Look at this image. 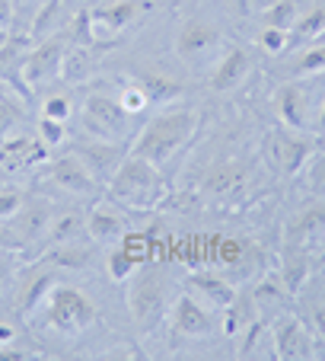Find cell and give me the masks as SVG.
<instances>
[{"label": "cell", "mask_w": 325, "mask_h": 361, "mask_svg": "<svg viewBox=\"0 0 325 361\" xmlns=\"http://www.w3.org/2000/svg\"><path fill=\"white\" fill-rule=\"evenodd\" d=\"M96 320H99L96 300L70 281H58L26 317L29 326H42V333H51L58 339H80L96 326Z\"/></svg>", "instance_id": "cell-1"}, {"label": "cell", "mask_w": 325, "mask_h": 361, "mask_svg": "<svg viewBox=\"0 0 325 361\" xmlns=\"http://www.w3.org/2000/svg\"><path fill=\"white\" fill-rule=\"evenodd\" d=\"M195 131H198V112L195 109L160 112V116H153L147 125H144L141 135H134L131 154L162 166L166 160H172L179 150L195 137Z\"/></svg>", "instance_id": "cell-2"}, {"label": "cell", "mask_w": 325, "mask_h": 361, "mask_svg": "<svg viewBox=\"0 0 325 361\" xmlns=\"http://www.w3.org/2000/svg\"><path fill=\"white\" fill-rule=\"evenodd\" d=\"M106 198H112L122 208L131 212H150L166 198V183L156 164L131 154L122 160V166L115 170V176L106 183Z\"/></svg>", "instance_id": "cell-3"}, {"label": "cell", "mask_w": 325, "mask_h": 361, "mask_svg": "<svg viewBox=\"0 0 325 361\" xmlns=\"http://www.w3.org/2000/svg\"><path fill=\"white\" fill-rule=\"evenodd\" d=\"M35 176H42L39 189H42V195L51 198V202H58V198H61V202H74V204L96 202V198L106 192V185L87 170V164H83L70 147L54 150L51 157H48V164L42 166Z\"/></svg>", "instance_id": "cell-4"}, {"label": "cell", "mask_w": 325, "mask_h": 361, "mask_svg": "<svg viewBox=\"0 0 325 361\" xmlns=\"http://www.w3.org/2000/svg\"><path fill=\"white\" fill-rule=\"evenodd\" d=\"M128 310L141 333H153L170 310V281L160 266H137L128 281Z\"/></svg>", "instance_id": "cell-5"}, {"label": "cell", "mask_w": 325, "mask_h": 361, "mask_svg": "<svg viewBox=\"0 0 325 361\" xmlns=\"http://www.w3.org/2000/svg\"><path fill=\"white\" fill-rule=\"evenodd\" d=\"M68 55H70V32H58L42 42H32L20 68L23 93H42V90L61 83L64 68H68Z\"/></svg>", "instance_id": "cell-6"}, {"label": "cell", "mask_w": 325, "mask_h": 361, "mask_svg": "<svg viewBox=\"0 0 325 361\" xmlns=\"http://www.w3.org/2000/svg\"><path fill=\"white\" fill-rule=\"evenodd\" d=\"M80 125L83 135L102 137V141H118L128 144L134 137V116L125 112V106L118 102V96L108 93H89L80 106Z\"/></svg>", "instance_id": "cell-7"}, {"label": "cell", "mask_w": 325, "mask_h": 361, "mask_svg": "<svg viewBox=\"0 0 325 361\" xmlns=\"http://www.w3.org/2000/svg\"><path fill=\"white\" fill-rule=\"evenodd\" d=\"M265 160H268L271 173L274 176H297L300 170L306 166V160L316 154V144L310 141L306 135H300L297 128H271L262 141Z\"/></svg>", "instance_id": "cell-8"}, {"label": "cell", "mask_w": 325, "mask_h": 361, "mask_svg": "<svg viewBox=\"0 0 325 361\" xmlns=\"http://www.w3.org/2000/svg\"><path fill=\"white\" fill-rule=\"evenodd\" d=\"M150 10H153V0H112V4H99V7L87 10L89 42L99 45L106 39H118L134 23H141Z\"/></svg>", "instance_id": "cell-9"}, {"label": "cell", "mask_w": 325, "mask_h": 361, "mask_svg": "<svg viewBox=\"0 0 325 361\" xmlns=\"http://www.w3.org/2000/svg\"><path fill=\"white\" fill-rule=\"evenodd\" d=\"M271 342H274V358L281 361H303V358H322L319 352H325L316 342V336L310 333V326L303 323V317L281 314L271 323Z\"/></svg>", "instance_id": "cell-10"}, {"label": "cell", "mask_w": 325, "mask_h": 361, "mask_svg": "<svg viewBox=\"0 0 325 361\" xmlns=\"http://www.w3.org/2000/svg\"><path fill=\"white\" fill-rule=\"evenodd\" d=\"M51 150L42 144L39 135H10L7 141H0V173L4 176H26V173H39L48 164Z\"/></svg>", "instance_id": "cell-11"}, {"label": "cell", "mask_w": 325, "mask_h": 361, "mask_svg": "<svg viewBox=\"0 0 325 361\" xmlns=\"http://www.w3.org/2000/svg\"><path fill=\"white\" fill-rule=\"evenodd\" d=\"M170 323L176 329V336L195 342V339H210V336L220 329V320H217V310L204 307L198 298L191 294H182V298L172 300L170 310Z\"/></svg>", "instance_id": "cell-12"}, {"label": "cell", "mask_w": 325, "mask_h": 361, "mask_svg": "<svg viewBox=\"0 0 325 361\" xmlns=\"http://www.w3.org/2000/svg\"><path fill=\"white\" fill-rule=\"evenodd\" d=\"M274 106H278V116L287 128L297 131H316V102L310 99V90L300 77L284 80L274 90Z\"/></svg>", "instance_id": "cell-13"}, {"label": "cell", "mask_w": 325, "mask_h": 361, "mask_svg": "<svg viewBox=\"0 0 325 361\" xmlns=\"http://www.w3.org/2000/svg\"><path fill=\"white\" fill-rule=\"evenodd\" d=\"M68 147L74 150V154L83 160V164H87V170L93 173V176L99 179L102 185H106L108 179L115 176V170L122 166V160L128 157L125 144H118V141H102V137H89V135H83V137H77V141H70Z\"/></svg>", "instance_id": "cell-14"}, {"label": "cell", "mask_w": 325, "mask_h": 361, "mask_svg": "<svg viewBox=\"0 0 325 361\" xmlns=\"http://www.w3.org/2000/svg\"><path fill=\"white\" fill-rule=\"evenodd\" d=\"M224 35L220 29L210 26L208 20H185L176 32V55L189 64H208L210 58L217 55V48H220Z\"/></svg>", "instance_id": "cell-15"}, {"label": "cell", "mask_w": 325, "mask_h": 361, "mask_svg": "<svg viewBox=\"0 0 325 361\" xmlns=\"http://www.w3.org/2000/svg\"><path fill=\"white\" fill-rule=\"evenodd\" d=\"M325 240V198H312L310 204H303L284 231V246L287 250H306L310 252L316 243Z\"/></svg>", "instance_id": "cell-16"}, {"label": "cell", "mask_w": 325, "mask_h": 361, "mask_svg": "<svg viewBox=\"0 0 325 361\" xmlns=\"http://www.w3.org/2000/svg\"><path fill=\"white\" fill-rule=\"evenodd\" d=\"M128 233V221L122 214V204L112 198H96L93 208L87 212V237L96 246H115Z\"/></svg>", "instance_id": "cell-17"}, {"label": "cell", "mask_w": 325, "mask_h": 361, "mask_svg": "<svg viewBox=\"0 0 325 361\" xmlns=\"http://www.w3.org/2000/svg\"><path fill=\"white\" fill-rule=\"evenodd\" d=\"M87 237V212L80 204L68 202L61 208L51 212V221H48V231L45 240H42V250H51V246H61V243H74V240Z\"/></svg>", "instance_id": "cell-18"}, {"label": "cell", "mask_w": 325, "mask_h": 361, "mask_svg": "<svg viewBox=\"0 0 325 361\" xmlns=\"http://www.w3.org/2000/svg\"><path fill=\"white\" fill-rule=\"evenodd\" d=\"M185 291L201 300L204 307L217 310V314L239 294L233 281H227L224 275H214V272H191L189 279H185Z\"/></svg>", "instance_id": "cell-19"}, {"label": "cell", "mask_w": 325, "mask_h": 361, "mask_svg": "<svg viewBox=\"0 0 325 361\" xmlns=\"http://www.w3.org/2000/svg\"><path fill=\"white\" fill-rule=\"evenodd\" d=\"M249 68H252V58L246 48H227L220 55V61L214 64V71H210V87L217 93H230V90H236L246 80Z\"/></svg>", "instance_id": "cell-20"}, {"label": "cell", "mask_w": 325, "mask_h": 361, "mask_svg": "<svg viewBox=\"0 0 325 361\" xmlns=\"http://www.w3.org/2000/svg\"><path fill=\"white\" fill-rule=\"evenodd\" d=\"M258 317H262V310H258L255 298H252V294H236V298L220 310V333H224L227 339H239Z\"/></svg>", "instance_id": "cell-21"}, {"label": "cell", "mask_w": 325, "mask_h": 361, "mask_svg": "<svg viewBox=\"0 0 325 361\" xmlns=\"http://www.w3.org/2000/svg\"><path fill=\"white\" fill-rule=\"evenodd\" d=\"M204 192L214 198H239L246 192V170L236 164H220L208 173Z\"/></svg>", "instance_id": "cell-22"}, {"label": "cell", "mask_w": 325, "mask_h": 361, "mask_svg": "<svg viewBox=\"0 0 325 361\" xmlns=\"http://www.w3.org/2000/svg\"><path fill=\"white\" fill-rule=\"evenodd\" d=\"M39 116L58 118V122H70V118L77 116V106H74V96H70V90H61L58 83H54V87H48V90H42Z\"/></svg>", "instance_id": "cell-23"}, {"label": "cell", "mask_w": 325, "mask_h": 361, "mask_svg": "<svg viewBox=\"0 0 325 361\" xmlns=\"http://www.w3.org/2000/svg\"><path fill=\"white\" fill-rule=\"evenodd\" d=\"M265 348H268L271 355H274V342H271V326H265V320L258 317L255 323H252L249 329H246L243 336H239V358H268L265 355Z\"/></svg>", "instance_id": "cell-24"}, {"label": "cell", "mask_w": 325, "mask_h": 361, "mask_svg": "<svg viewBox=\"0 0 325 361\" xmlns=\"http://www.w3.org/2000/svg\"><path fill=\"white\" fill-rule=\"evenodd\" d=\"M284 269H281V281H284L287 294H297L310 279V252L306 250H287L284 246Z\"/></svg>", "instance_id": "cell-25"}, {"label": "cell", "mask_w": 325, "mask_h": 361, "mask_svg": "<svg viewBox=\"0 0 325 361\" xmlns=\"http://www.w3.org/2000/svg\"><path fill=\"white\" fill-rule=\"evenodd\" d=\"M20 131H26V106L20 102V96L4 93L0 96V141Z\"/></svg>", "instance_id": "cell-26"}, {"label": "cell", "mask_w": 325, "mask_h": 361, "mask_svg": "<svg viewBox=\"0 0 325 361\" xmlns=\"http://www.w3.org/2000/svg\"><path fill=\"white\" fill-rule=\"evenodd\" d=\"M325 74V42H310L293 61V77L306 80V77Z\"/></svg>", "instance_id": "cell-27"}, {"label": "cell", "mask_w": 325, "mask_h": 361, "mask_svg": "<svg viewBox=\"0 0 325 361\" xmlns=\"http://www.w3.org/2000/svg\"><path fill=\"white\" fill-rule=\"evenodd\" d=\"M35 135L42 137L48 150H64L70 144V135H68V122H58V118H45V116H35Z\"/></svg>", "instance_id": "cell-28"}, {"label": "cell", "mask_w": 325, "mask_h": 361, "mask_svg": "<svg viewBox=\"0 0 325 361\" xmlns=\"http://www.w3.org/2000/svg\"><path fill=\"white\" fill-rule=\"evenodd\" d=\"M106 272L112 281H118V285H125V281L131 279V275L137 272V259L131 256L128 250H122V246H108L106 252Z\"/></svg>", "instance_id": "cell-29"}, {"label": "cell", "mask_w": 325, "mask_h": 361, "mask_svg": "<svg viewBox=\"0 0 325 361\" xmlns=\"http://www.w3.org/2000/svg\"><path fill=\"white\" fill-rule=\"evenodd\" d=\"M26 202H29V192L23 189V185H16V183L0 185V224L13 221L16 214L26 208Z\"/></svg>", "instance_id": "cell-30"}, {"label": "cell", "mask_w": 325, "mask_h": 361, "mask_svg": "<svg viewBox=\"0 0 325 361\" xmlns=\"http://www.w3.org/2000/svg\"><path fill=\"white\" fill-rule=\"evenodd\" d=\"M300 173H303V189L312 198H325V150L322 154H312Z\"/></svg>", "instance_id": "cell-31"}, {"label": "cell", "mask_w": 325, "mask_h": 361, "mask_svg": "<svg viewBox=\"0 0 325 361\" xmlns=\"http://www.w3.org/2000/svg\"><path fill=\"white\" fill-rule=\"evenodd\" d=\"M291 32L300 42H316L319 35H325V7H312L310 13H303Z\"/></svg>", "instance_id": "cell-32"}, {"label": "cell", "mask_w": 325, "mask_h": 361, "mask_svg": "<svg viewBox=\"0 0 325 361\" xmlns=\"http://www.w3.org/2000/svg\"><path fill=\"white\" fill-rule=\"evenodd\" d=\"M297 4L293 0H278V4H271L268 10H265V26H274V29H287L291 32L293 26H297Z\"/></svg>", "instance_id": "cell-33"}, {"label": "cell", "mask_w": 325, "mask_h": 361, "mask_svg": "<svg viewBox=\"0 0 325 361\" xmlns=\"http://www.w3.org/2000/svg\"><path fill=\"white\" fill-rule=\"evenodd\" d=\"M23 323H26V320L20 317V310H16V307H13V314L0 310V348L23 342Z\"/></svg>", "instance_id": "cell-34"}, {"label": "cell", "mask_w": 325, "mask_h": 361, "mask_svg": "<svg viewBox=\"0 0 325 361\" xmlns=\"http://www.w3.org/2000/svg\"><path fill=\"white\" fill-rule=\"evenodd\" d=\"M118 102L125 106V112L137 116V112H144L150 106V96H147V90H144V83H125V87L118 90Z\"/></svg>", "instance_id": "cell-35"}, {"label": "cell", "mask_w": 325, "mask_h": 361, "mask_svg": "<svg viewBox=\"0 0 325 361\" xmlns=\"http://www.w3.org/2000/svg\"><path fill=\"white\" fill-rule=\"evenodd\" d=\"M249 294L255 298L258 310H265V304H278L281 298H287V288H284V281H281V275H271V279H265L262 285Z\"/></svg>", "instance_id": "cell-36"}, {"label": "cell", "mask_w": 325, "mask_h": 361, "mask_svg": "<svg viewBox=\"0 0 325 361\" xmlns=\"http://www.w3.org/2000/svg\"><path fill=\"white\" fill-rule=\"evenodd\" d=\"M258 45H262L268 55H284L287 45H291V32H287V29L265 26L262 32H258Z\"/></svg>", "instance_id": "cell-37"}, {"label": "cell", "mask_w": 325, "mask_h": 361, "mask_svg": "<svg viewBox=\"0 0 325 361\" xmlns=\"http://www.w3.org/2000/svg\"><path fill=\"white\" fill-rule=\"evenodd\" d=\"M20 262H16V250H0V298L13 288Z\"/></svg>", "instance_id": "cell-38"}, {"label": "cell", "mask_w": 325, "mask_h": 361, "mask_svg": "<svg viewBox=\"0 0 325 361\" xmlns=\"http://www.w3.org/2000/svg\"><path fill=\"white\" fill-rule=\"evenodd\" d=\"M303 323L310 326V333L316 336V342L325 348V304H310L303 310Z\"/></svg>", "instance_id": "cell-39"}, {"label": "cell", "mask_w": 325, "mask_h": 361, "mask_svg": "<svg viewBox=\"0 0 325 361\" xmlns=\"http://www.w3.org/2000/svg\"><path fill=\"white\" fill-rule=\"evenodd\" d=\"M29 358H42L39 348H26V345H7V348H0V361H29Z\"/></svg>", "instance_id": "cell-40"}, {"label": "cell", "mask_w": 325, "mask_h": 361, "mask_svg": "<svg viewBox=\"0 0 325 361\" xmlns=\"http://www.w3.org/2000/svg\"><path fill=\"white\" fill-rule=\"evenodd\" d=\"M16 23H20L16 4H13V0H0V29H7V32H16Z\"/></svg>", "instance_id": "cell-41"}, {"label": "cell", "mask_w": 325, "mask_h": 361, "mask_svg": "<svg viewBox=\"0 0 325 361\" xmlns=\"http://www.w3.org/2000/svg\"><path fill=\"white\" fill-rule=\"evenodd\" d=\"M220 4L236 16H249V0H220Z\"/></svg>", "instance_id": "cell-42"}, {"label": "cell", "mask_w": 325, "mask_h": 361, "mask_svg": "<svg viewBox=\"0 0 325 361\" xmlns=\"http://www.w3.org/2000/svg\"><path fill=\"white\" fill-rule=\"evenodd\" d=\"M13 4H16V13H23V10H26V13L32 16L35 10H39L42 4H45V0H13Z\"/></svg>", "instance_id": "cell-43"}, {"label": "cell", "mask_w": 325, "mask_h": 361, "mask_svg": "<svg viewBox=\"0 0 325 361\" xmlns=\"http://www.w3.org/2000/svg\"><path fill=\"white\" fill-rule=\"evenodd\" d=\"M325 131V96L319 99V112H316V135H322Z\"/></svg>", "instance_id": "cell-44"}, {"label": "cell", "mask_w": 325, "mask_h": 361, "mask_svg": "<svg viewBox=\"0 0 325 361\" xmlns=\"http://www.w3.org/2000/svg\"><path fill=\"white\" fill-rule=\"evenodd\" d=\"M10 35H13V32H7V29H0V48L7 45V39H10Z\"/></svg>", "instance_id": "cell-45"}, {"label": "cell", "mask_w": 325, "mask_h": 361, "mask_svg": "<svg viewBox=\"0 0 325 361\" xmlns=\"http://www.w3.org/2000/svg\"><path fill=\"white\" fill-rule=\"evenodd\" d=\"M319 141H322V147H325V131H322V135H319Z\"/></svg>", "instance_id": "cell-46"}, {"label": "cell", "mask_w": 325, "mask_h": 361, "mask_svg": "<svg viewBox=\"0 0 325 361\" xmlns=\"http://www.w3.org/2000/svg\"><path fill=\"white\" fill-rule=\"evenodd\" d=\"M4 93H7V90H4V83H0V96H4Z\"/></svg>", "instance_id": "cell-47"}, {"label": "cell", "mask_w": 325, "mask_h": 361, "mask_svg": "<svg viewBox=\"0 0 325 361\" xmlns=\"http://www.w3.org/2000/svg\"><path fill=\"white\" fill-rule=\"evenodd\" d=\"M322 266H325V252H322Z\"/></svg>", "instance_id": "cell-48"}]
</instances>
